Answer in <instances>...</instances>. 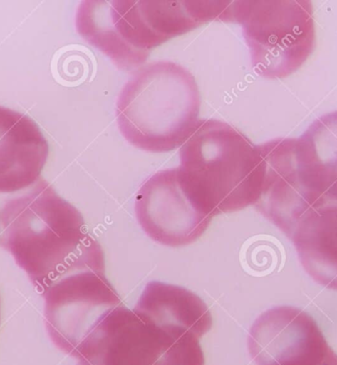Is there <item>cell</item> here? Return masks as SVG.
Returning <instances> with one entry per match:
<instances>
[{"instance_id": "cell-1", "label": "cell", "mask_w": 337, "mask_h": 365, "mask_svg": "<svg viewBox=\"0 0 337 365\" xmlns=\"http://www.w3.org/2000/svg\"><path fill=\"white\" fill-rule=\"evenodd\" d=\"M0 246L43 293L59 277L86 268L105 269L101 245L82 213L46 181L2 207Z\"/></svg>"}, {"instance_id": "cell-2", "label": "cell", "mask_w": 337, "mask_h": 365, "mask_svg": "<svg viewBox=\"0 0 337 365\" xmlns=\"http://www.w3.org/2000/svg\"><path fill=\"white\" fill-rule=\"evenodd\" d=\"M182 179L211 217L239 212L261 197L266 161L259 145L227 123L203 120L180 148Z\"/></svg>"}, {"instance_id": "cell-3", "label": "cell", "mask_w": 337, "mask_h": 365, "mask_svg": "<svg viewBox=\"0 0 337 365\" xmlns=\"http://www.w3.org/2000/svg\"><path fill=\"white\" fill-rule=\"evenodd\" d=\"M199 88L194 76L173 61L138 69L123 86L115 117L128 143L151 153L180 148L199 123Z\"/></svg>"}, {"instance_id": "cell-4", "label": "cell", "mask_w": 337, "mask_h": 365, "mask_svg": "<svg viewBox=\"0 0 337 365\" xmlns=\"http://www.w3.org/2000/svg\"><path fill=\"white\" fill-rule=\"evenodd\" d=\"M210 21L204 1H83L79 35L123 71L142 68L151 51Z\"/></svg>"}, {"instance_id": "cell-5", "label": "cell", "mask_w": 337, "mask_h": 365, "mask_svg": "<svg viewBox=\"0 0 337 365\" xmlns=\"http://www.w3.org/2000/svg\"><path fill=\"white\" fill-rule=\"evenodd\" d=\"M227 22L241 25L254 71L264 78L291 76L315 50L311 1H233Z\"/></svg>"}, {"instance_id": "cell-6", "label": "cell", "mask_w": 337, "mask_h": 365, "mask_svg": "<svg viewBox=\"0 0 337 365\" xmlns=\"http://www.w3.org/2000/svg\"><path fill=\"white\" fill-rule=\"evenodd\" d=\"M200 338L120 306L103 320L81 361L91 365H205Z\"/></svg>"}, {"instance_id": "cell-7", "label": "cell", "mask_w": 337, "mask_h": 365, "mask_svg": "<svg viewBox=\"0 0 337 365\" xmlns=\"http://www.w3.org/2000/svg\"><path fill=\"white\" fill-rule=\"evenodd\" d=\"M43 294L46 327L51 341L78 361L103 320L123 305L117 290L105 277V269L68 272Z\"/></svg>"}, {"instance_id": "cell-8", "label": "cell", "mask_w": 337, "mask_h": 365, "mask_svg": "<svg viewBox=\"0 0 337 365\" xmlns=\"http://www.w3.org/2000/svg\"><path fill=\"white\" fill-rule=\"evenodd\" d=\"M135 213L144 232L169 247L195 242L213 218L195 202L179 167L157 172L144 182L136 195Z\"/></svg>"}, {"instance_id": "cell-9", "label": "cell", "mask_w": 337, "mask_h": 365, "mask_svg": "<svg viewBox=\"0 0 337 365\" xmlns=\"http://www.w3.org/2000/svg\"><path fill=\"white\" fill-rule=\"evenodd\" d=\"M294 138H275L259 145L266 161V178L256 210L279 228L288 238L313 212L296 168Z\"/></svg>"}, {"instance_id": "cell-10", "label": "cell", "mask_w": 337, "mask_h": 365, "mask_svg": "<svg viewBox=\"0 0 337 365\" xmlns=\"http://www.w3.org/2000/svg\"><path fill=\"white\" fill-rule=\"evenodd\" d=\"M48 153L47 138L34 120L0 106V194L35 186Z\"/></svg>"}, {"instance_id": "cell-11", "label": "cell", "mask_w": 337, "mask_h": 365, "mask_svg": "<svg viewBox=\"0 0 337 365\" xmlns=\"http://www.w3.org/2000/svg\"><path fill=\"white\" fill-rule=\"evenodd\" d=\"M293 149L301 186L313 210L337 202V110L294 138Z\"/></svg>"}, {"instance_id": "cell-12", "label": "cell", "mask_w": 337, "mask_h": 365, "mask_svg": "<svg viewBox=\"0 0 337 365\" xmlns=\"http://www.w3.org/2000/svg\"><path fill=\"white\" fill-rule=\"evenodd\" d=\"M289 239L309 276L337 292V205L309 213Z\"/></svg>"}, {"instance_id": "cell-13", "label": "cell", "mask_w": 337, "mask_h": 365, "mask_svg": "<svg viewBox=\"0 0 337 365\" xmlns=\"http://www.w3.org/2000/svg\"><path fill=\"white\" fill-rule=\"evenodd\" d=\"M133 311L160 325L192 331L198 338L212 328V316L202 298L177 285L149 282Z\"/></svg>"}, {"instance_id": "cell-14", "label": "cell", "mask_w": 337, "mask_h": 365, "mask_svg": "<svg viewBox=\"0 0 337 365\" xmlns=\"http://www.w3.org/2000/svg\"><path fill=\"white\" fill-rule=\"evenodd\" d=\"M264 365H337V354L318 331Z\"/></svg>"}, {"instance_id": "cell-15", "label": "cell", "mask_w": 337, "mask_h": 365, "mask_svg": "<svg viewBox=\"0 0 337 365\" xmlns=\"http://www.w3.org/2000/svg\"><path fill=\"white\" fill-rule=\"evenodd\" d=\"M77 365H91V364H89L88 362L79 361V364Z\"/></svg>"}, {"instance_id": "cell-16", "label": "cell", "mask_w": 337, "mask_h": 365, "mask_svg": "<svg viewBox=\"0 0 337 365\" xmlns=\"http://www.w3.org/2000/svg\"><path fill=\"white\" fill-rule=\"evenodd\" d=\"M0 231H1V215H0Z\"/></svg>"}]
</instances>
